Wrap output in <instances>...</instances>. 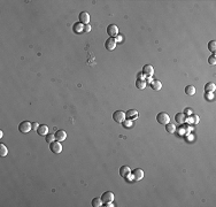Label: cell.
Instances as JSON below:
<instances>
[{"instance_id": "cell-1", "label": "cell", "mask_w": 216, "mask_h": 207, "mask_svg": "<svg viewBox=\"0 0 216 207\" xmlns=\"http://www.w3.org/2000/svg\"><path fill=\"white\" fill-rule=\"evenodd\" d=\"M126 119H127V115L123 110H116L113 114V120L117 123H123L126 121Z\"/></svg>"}, {"instance_id": "cell-2", "label": "cell", "mask_w": 216, "mask_h": 207, "mask_svg": "<svg viewBox=\"0 0 216 207\" xmlns=\"http://www.w3.org/2000/svg\"><path fill=\"white\" fill-rule=\"evenodd\" d=\"M31 129H32V124L29 121H22L18 126V130L22 134H28L29 131H31Z\"/></svg>"}, {"instance_id": "cell-3", "label": "cell", "mask_w": 216, "mask_h": 207, "mask_svg": "<svg viewBox=\"0 0 216 207\" xmlns=\"http://www.w3.org/2000/svg\"><path fill=\"white\" fill-rule=\"evenodd\" d=\"M157 121L160 123V124H167L168 122H170V117L169 115L166 113V112H161L158 114L157 116Z\"/></svg>"}, {"instance_id": "cell-4", "label": "cell", "mask_w": 216, "mask_h": 207, "mask_svg": "<svg viewBox=\"0 0 216 207\" xmlns=\"http://www.w3.org/2000/svg\"><path fill=\"white\" fill-rule=\"evenodd\" d=\"M50 150L53 152V153H61L62 152V145H61V142H57V140H54L53 143L50 144Z\"/></svg>"}, {"instance_id": "cell-5", "label": "cell", "mask_w": 216, "mask_h": 207, "mask_svg": "<svg viewBox=\"0 0 216 207\" xmlns=\"http://www.w3.org/2000/svg\"><path fill=\"white\" fill-rule=\"evenodd\" d=\"M101 200L104 204H107V202H113L114 200V193L112 191H106L102 193L101 196Z\"/></svg>"}, {"instance_id": "cell-6", "label": "cell", "mask_w": 216, "mask_h": 207, "mask_svg": "<svg viewBox=\"0 0 216 207\" xmlns=\"http://www.w3.org/2000/svg\"><path fill=\"white\" fill-rule=\"evenodd\" d=\"M107 34L113 38V37H117L118 36V28H117V25H115V24H110V25H108V28H107Z\"/></svg>"}, {"instance_id": "cell-7", "label": "cell", "mask_w": 216, "mask_h": 207, "mask_svg": "<svg viewBox=\"0 0 216 207\" xmlns=\"http://www.w3.org/2000/svg\"><path fill=\"white\" fill-rule=\"evenodd\" d=\"M116 45H117V43H116L115 38H112V37L108 38V39L106 40V43H105V47H106L108 51H113V50H115Z\"/></svg>"}, {"instance_id": "cell-8", "label": "cell", "mask_w": 216, "mask_h": 207, "mask_svg": "<svg viewBox=\"0 0 216 207\" xmlns=\"http://www.w3.org/2000/svg\"><path fill=\"white\" fill-rule=\"evenodd\" d=\"M132 176H133V180H135V181H140V180H143V177H144V171H143V169L136 168V169L132 171Z\"/></svg>"}, {"instance_id": "cell-9", "label": "cell", "mask_w": 216, "mask_h": 207, "mask_svg": "<svg viewBox=\"0 0 216 207\" xmlns=\"http://www.w3.org/2000/svg\"><path fill=\"white\" fill-rule=\"evenodd\" d=\"M130 174H131V170H130V168L128 166H122L120 168V175L123 177V179H128V177L130 176Z\"/></svg>"}, {"instance_id": "cell-10", "label": "cell", "mask_w": 216, "mask_h": 207, "mask_svg": "<svg viewBox=\"0 0 216 207\" xmlns=\"http://www.w3.org/2000/svg\"><path fill=\"white\" fill-rule=\"evenodd\" d=\"M79 22L82 24H89L90 23V14L87 12H82L79 14Z\"/></svg>"}, {"instance_id": "cell-11", "label": "cell", "mask_w": 216, "mask_h": 207, "mask_svg": "<svg viewBox=\"0 0 216 207\" xmlns=\"http://www.w3.org/2000/svg\"><path fill=\"white\" fill-rule=\"evenodd\" d=\"M54 136H55V139H56L57 142H63V140H66V138H67V134H66L65 130H57V131L54 134Z\"/></svg>"}, {"instance_id": "cell-12", "label": "cell", "mask_w": 216, "mask_h": 207, "mask_svg": "<svg viewBox=\"0 0 216 207\" xmlns=\"http://www.w3.org/2000/svg\"><path fill=\"white\" fill-rule=\"evenodd\" d=\"M143 74L146 75V76H148V77H151V76L154 75V68L151 65H145L143 67Z\"/></svg>"}, {"instance_id": "cell-13", "label": "cell", "mask_w": 216, "mask_h": 207, "mask_svg": "<svg viewBox=\"0 0 216 207\" xmlns=\"http://www.w3.org/2000/svg\"><path fill=\"white\" fill-rule=\"evenodd\" d=\"M73 30L75 34H81L84 31V24H82L81 22H76L74 25H73Z\"/></svg>"}, {"instance_id": "cell-14", "label": "cell", "mask_w": 216, "mask_h": 207, "mask_svg": "<svg viewBox=\"0 0 216 207\" xmlns=\"http://www.w3.org/2000/svg\"><path fill=\"white\" fill-rule=\"evenodd\" d=\"M151 87L153 89L154 91H159V90H161V87H162V83L160 81H158V79H154L151 83Z\"/></svg>"}, {"instance_id": "cell-15", "label": "cell", "mask_w": 216, "mask_h": 207, "mask_svg": "<svg viewBox=\"0 0 216 207\" xmlns=\"http://www.w3.org/2000/svg\"><path fill=\"white\" fill-rule=\"evenodd\" d=\"M185 120H186V116H185V114L184 113H177L176 115H175V121L177 122V123H184L185 122Z\"/></svg>"}, {"instance_id": "cell-16", "label": "cell", "mask_w": 216, "mask_h": 207, "mask_svg": "<svg viewBox=\"0 0 216 207\" xmlns=\"http://www.w3.org/2000/svg\"><path fill=\"white\" fill-rule=\"evenodd\" d=\"M37 132H38V135H39V136H46V135L48 134V127H47V126H45V124L39 126V127H38V129H37Z\"/></svg>"}, {"instance_id": "cell-17", "label": "cell", "mask_w": 216, "mask_h": 207, "mask_svg": "<svg viewBox=\"0 0 216 207\" xmlns=\"http://www.w3.org/2000/svg\"><path fill=\"white\" fill-rule=\"evenodd\" d=\"M126 115H127L128 119H130V120H136L137 117H138V112L135 110V109H130V110H128L126 113Z\"/></svg>"}, {"instance_id": "cell-18", "label": "cell", "mask_w": 216, "mask_h": 207, "mask_svg": "<svg viewBox=\"0 0 216 207\" xmlns=\"http://www.w3.org/2000/svg\"><path fill=\"white\" fill-rule=\"evenodd\" d=\"M185 93H186L188 96L196 95V87L193 85H186V86H185Z\"/></svg>"}, {"instance_id": "cell-19", "label": "cell", "mask_w": 216, "mask_h": 207, "mask_svg": "<svg viewBox=\"0 0 216 207\" xmlns=\"http://www.w3.org/2000/svg\"><path fill=\"white\" fill-rule=\"evenodd\" d=\"M215 89H216V85L214 84V83H207L206 85H205V91L206 92H214L215 91Z\"/></svg>"}, {"instance_id": "cell-20", "label": "cell", "mask_w": 216, "mask_h": 207, "mask_svg": "<svg viewBox=\"0 0 216 207\" xmlns=\"http://www.w3.org/2000/svg\"><path fill=\"white\" fill-rule=\"evenodd\" d=\"M102 204L104 202H102L101 198H99V197L92 199V206H93V207H100V206H102Z\"/></svg>"}, {"instance_id": "cell-21", "label": "cell", "mask_w": 216, "mask_h": 207, "mask_svg": "<svg viewBox=\"0 0 216 207\" xmlns=\"http://www.w3.org/2000/svg\"><path fill=\"white\" fill-rule=\"evenodd\" d=\"M8 154V150H7V146L4 144H0V157H6Z\"/></svg>"}, {"instance_id": "cell-22", "label": "cell", "mask_w": 216, "mask_h": 207, "mask_svg": "<svg viewBox=\"0 0 216 207\" xmlns=\"http://www.w3.org/2000/svg\"><path fill=\"white\" fill-rule=\"evenodd\" d=\"M136 86L139 89V90H143V89H145V86H146V82H145V79H140V78H138V79L136 81Z\"/></svg>"}, {"instance_id": "cell-23", "label": "cell", "mask_w": 216, "mask_h": 207, "mask_svg": "<svg viewBox=\"0 0 216 207\" xmlns=\"http://www.w3.org/2000/svg\"><path fill=\"white\" fill-rule=\"evenodd\" d=\"M166 130H167L169 134H174V132H175V130H176V127H175V124H172V123L168 122V123L166 124Z\"/></svg>"}, {"instance_id": "cell-24", "label": "cell", "mask_w": 216, "mask_h": 207, "mask_svg": "<svg viewBox=\"0 0 216 207\" xmlns=\"http://www.w3.org/2000/svg\"><path fill=\"white\" fill-rule=\"evenodd\" d=\"M208 50L211 51L213 53H215V51H216V42L215 40H210L208 43Z\"/></svg>"}, {"instance_id": "cell-25", "label": "cell", "mask_w": 216, "mask_h": 207, "mask_svg": "<svg viewBox=\"0 0 216 207\" xmlns=\"http://www.w3.org/2000/svg\"><path fill=\"white\" fill-rule=\"evenodd\" d=\"M45 139H46V142L50 143V144L53 143L54 140H56V139H55V136H54L53 134H47V135L45 136Z\"/></svg>"}, {"instance_id": "cell-26", "label": "cell", "mask_w": 216, "mask_h": 207, "mask_svg": "<svg viewBox=\"0 0 216 207\" xmlns=\"http://www.w3.org/2000/svg\"><path fill=\"white\" fill-rule=\"evenodd\" d=\"M208 62H209V65H213V66L216 63V56H215V54H214V53L209 56V59H208Z\"/></svg>"}, {"instance_id": "cell-27", "label": "cell", "mask_w": 216, "mask_h": 207, "mask_svg": "<svg viewBox=\"0 0 216 207\" xmlns=\"http://www.w3.org/2000/svg\"><path fill=\"white\" fill-rule=\"evenodd\" d=\"M206 99L207 100H211L213 98H214V96H213V92H206Z\"/></svg>"}, {"instance_id": "cell-28", "label": "cell", "mask_w": 216, "mask_h": 207, "mask_svg": "<svg viewBox=\"0 0 216 207\" xmlns=\"http://www.w3.org/2000/svg\"><path fill=\"white\" fill-rule=\"evenodd\" d=\"M131 121H132V120H129V121H124V122H123V126H124L126 128H130V127L132 126Z\"/></svg>"}, {"instance_id": "cell-29", "label": "cell", "mask_w": 216, "mask_h": 207, "mask_svg": "<svg viewBox=\"0 0 216 207\" xmlns=\"http://www.w3.org/2000/svg\"><path fill=\"white\" fill-rule=\"evenodd\" d=\"M84 31H85V32H89V31H91V26H90L89 24L84 25Z\"/></svg>"}, {"instance_id": "cell-30", "label": "cell", "mask_w": 216, "mask_h": 207, "mask_svg": "<svg viewBox=\"0 0 216 207\" xmlns=\"http://www.w3.org/2000/svg\"><path fill=\"white\" fill-rule=\"evenodd\" d=\"M115 40H116V43H117V42H118V43H122V42H123V37L118 35V36H117V38H116Z\"/></svg>"}, {"instance_id": "cell-31", "label": "cell", "mask_w": 216, "mask_h": 207, "mask_svg": "<svg viewBox=\"0 0 216 207\" xmlns=\"http://www.w3.org/2000/svg\"><path fill=\"white\" fill-rule=\"evenodd\" d=\"M38 127H39V124H38L37 122H35V123L32 124V129H35L36 131H37V129H38Z\"/></svg>"}, {"instance_id": "cell-32", "label": "cell", "mask_w": 216, "mask_h": 207, "mask_svg": "<svg viewBox=\"0 0 216 207\" xmlns=\"http://www.w3.org/2000/svg\"><path fill=\"white\" fill-rule=\"evenodd\" d=\"M185 113L186 114H192L193 112H192V109H185Z\"/></svg>"}, {"instance_id": "cell-33", "label": "cell", "mask_w": 216, "mask_h": 207, "mask_svg": "<svg viewBox=\"0 0 216 207\" xmlns=\"http://www.w3.org/2000/svg\"><path fill=\"white\" fill-rule=\"evenodd\" d=\"M194 123H198V121H199V119H198V116H194Z\"/></svg>"}]
</instances>
